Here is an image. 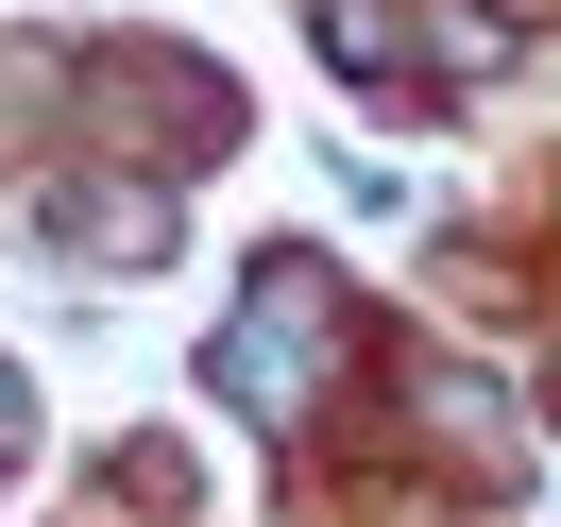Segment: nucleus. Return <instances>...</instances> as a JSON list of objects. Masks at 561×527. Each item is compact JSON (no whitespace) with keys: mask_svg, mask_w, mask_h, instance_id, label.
<instances>
[{"mask_svg":"<svg viewBox=\"0 0 561 527\" xmlns=\"http://www.w3.org/2000/svg\"><path fill=\"white\" fill-rule=\"evenodd\" d=\"M307 289H323L307 255H273V273H255V307L205 341V391H221V409H255V425L307 409Z\"/></svg>","mask_w":561,"mask_h":527,"instance_id":"obj_1","label":"nucleus"},{"mask_svg":"<svg viewBox=\"0 0 561 527\" xmlns=\"http://www.w3.org/2000/svg\"><path fill=\"white\" fill-rule=\"evenodd\" d=\"M323 69H357V85H391V69H409L391 0H323Z\"/></svg>","mask_w":561,"mask_h":527,"instance_id":"obj_2","label":"nucleus"},{"mask_svg":"<svg viewBox=\"0 0 561 527\" xmlns=\"http://www.w3.org/2000/svg\"><path fill=\"white\" fill-rule=\"evenodd\" d=\"M18 443H35V391H18V375H0V459H18Z\"/></svg>","mask_w":561,"mask_h":527,"instance_id":"obj_3","label":"nucleus"}]
</instances>
